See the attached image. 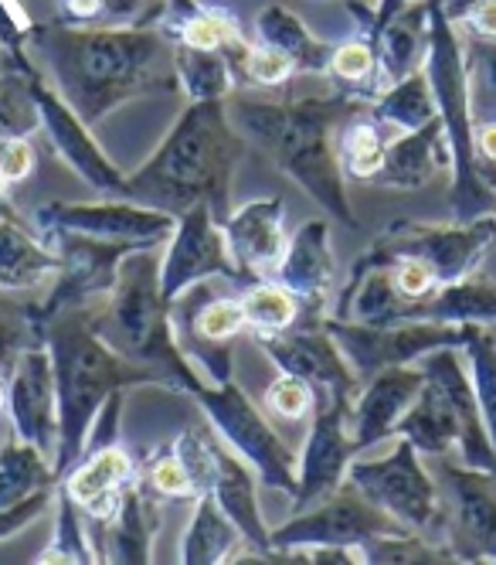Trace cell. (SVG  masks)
<instances>
[{
    "mask_svg": "<svg viewBox=\"0 0 496 565\" xmlns=\"http://www.w3.org/2000/svg\"><path fill=\"white\" fill-rule=\"evenodd\" d=\"M370 103L347 93L326 99H300V103H266V99H238L235 124L238 134L256 140L272 164L293 178L330 218L344 225L354 222V209L344 184V168L337 157V130L344 119L364 113Z\"/></svg>",
    "mask_w": 496,
    "mask_h": 565,
    "instance_id": "obj_2",
    "label": "cell"
},
{
    "mask_svg": "<svg viewBox=\"0 0 496 565\" xmlns=\"http://www.w3.org/2000/svg\"><path fill=\"white\" fill-rule=\"evenodd\" d=\"M208 279H228L241 282V273L231 259L228 238L222 222L215 218L212 205H194L184 215H177V228L168 242V256L160 263V287L171 303Z\"/></svg>",
    "mask_w": 496,
    "mask_h": 565,
    "instance_id": "obj_14",
    "label": "cell"
},
{
    "mask_svg": "<svg viewBox=\"0 0 496 565\" xmlns=\"http://www.w3.org/2000/svg\"><path fill=\"white\" fill-rule=\"evenodd\" d=\"M367 113L378 119L385 130L395 134H411L425 127L429 119L439 116V103L429 83V72H411L405 75L401 83L388 86L375 103L367 106Z\"/></svg>",
    "mask_w": 496,
    "mask_h": 565,
    "instance_id": "obj_31",
    "label": "cell"
},
{
    "mask_svg": "<svg viewBox=\"0 0 496 565\" xmlns=\"http://www.w3.org/2000/svg\"><path fill=\"white\" fill-rule=\"evenodd\" d=\"M252 552L238 532V524L222 511V504L212 494L194 498V514L181 539V562L187 565H218V562H245Z\"/></svg>",
    "mask_w": 496,
    "mask_h": 565,
    "instance_id": "obj_28",
    "label": "cell"
},
{
    "mask_svg": "<svg viewBox=\"0 0 496 565\" xmlns=\"http://www.w3.org/2000/svg\"><path fill=\"white\" fill-rule=\"evenodd\" d=\"M347 480L354 488L388 511L408 532H419L432 542L445 545V501L435 477L422 467L419 450L408 439L398 436V447L388 457L351 460Z\"/></svg>",
    "mask_w": 496,
    "mask_h": 565,
    "instance_id": "obj_9",
    "label": "cell"
},
{
    "mask_svg": "<svg viewBox=\"0 0 496 565\" xmlns=\"http://www.w3.org/2000/svg\"><path fill=\"white\" fill-rule=\"evenodd\" d=\"M160 494L147 483V477H130L116 491V504L103 518H86V532L96 552V562L140 565L153 558V539L160 532Z\"/></svg>",
    "mask_w": 496,
    "mask_h": 565,
    "instance_id": "obj_17",
    "label": "cell"
},
{
    "mask_svg": "<svg viewBox=\"0 0 496 565\" xmlns=\"http://www.w3.org/2000/svg\"><path fill=\"white\" fill-rule=\"evenodd\" d=\"M429 83L439 103V116L445 127V143L452 153V191L449 215L452 222H473L483 215H496V188H489L479 174L476 157V119L470 106V68L452 18L442 11L439 0L429 4Z\"/></svg>",
    "mask_w": 496,
    "mask_h": 565,
    "instance_id": "obj_5",
    "label": "cell"
},
{
    "mask_svg": "<svg viewBox=\"0 0 496 565\" xmlns=\"http://www.w3.org/2000/svg\"><path fill=\"white\" fill-rule=\"evenodd\" d=\"M31 86H34V99H37V113H41V130L48 134V147L93 191L122 198V191H127V178H122V171L99 150L86 119H82L68 103L52 96L48 89H41L37 83H31Z\"/></svg>",
    "mask_w": 496,
    "mask_h": 565,
    "instance_id": "obj_20",
    "label": "cell"
},
{
    "mask_svg": "<svg viewBox=\"0 0 496 565\" xmlns=\"http://www.w3.org/2000/svg\"><path fill=\"white\" fill-rule=\"evenodd\" d=\"M18 209L11 205V184L0 178V215H14Z\"/></svg>",
    "mask_w": 496,
    "mask_h": 565,
    "instance_id": "obj_51",
    "label": "cell"
},
{
    "mask_svg": "<svg viewBox=\"0 0 496 565\" xmlns=\"http://www.w3.org/2000/svg\"><path fill=\"white\" fill-rule=\"evenodd\" d=\"M147 483L153 488V494H160L163 501H194L197 491H194V480L187 473V467L181 463V457L171 450V454H160L147 463Z\"/></svg>",
    "mask_w": 496,
    "mask_h": 565,
    "instance_id": "obj_43",
    "label": "cell"
},
{
    "mask_svg": "<svg viewBox=\"0 0 496 565\" xmlns=\"http://www.w3.org/2000/svg\"><path fill=\"white\" fill-rule=\"evenodd\" d=\"M34 344H45V331L31 317V303H21L8 290H0V379H8L18 358Z\"/></svg>",
    "mask_w": 496,
    "mask_h": 565,
    "instance_id": "obj_38",
    "label": "cell"
},
{
    "mask_svg": "<svg viewBox=\"0 0 496 565\" xmlns=\"http://www.w3.org/2000/svg\"><path fill=\"white\" fill-rule=\"evenodd\" d=\"M445 545L460 562H496V473L439 463Z\"/></svg>",
    "mask_w": 496,
    "mask_h": 565,
    "instance_id": "obj_15",
    "label": "cell"
},
{
    "mask_svg": "<svg viewBox=\"0 0 496 565\" xmlns=\"http://www.w3.org/2000/svg\"><path fill=\"white\" fill-rule=\"evenodd\" d=\"M245 157V140L231 127L225 99H194L171 127L147 164L127 178L122 198L184 215L194 205H212L215 218L231 215V178Z\"/></svg>",
    "mask_w": 496,
    "mask_h": 565,
    "instance_id": "obj_1",
    "label": "cell"
},
{
    "mask_svg": "<svg viewBox=\"0 0 496 565\" xmlns=\"http://www.w3.org/2000/svg\"><path fill=\"white\" fill-rule=\"evenodd\" d=\"M323 328L351 361L360 385L385 369L411 365L435 348H463L470 324H435V320H398V324H357V320L323 317Z\"/></svg>",
    "mask_w": 496,
    "mask_h": 565,
    "instance_id": "obj_11",
    "label": "cell"
},
{
    "mask_svg": "<svg viewBox=\"0 0 496 565\" xmlns=\"http://www.w3.org/2000/svg\"><path fill=\"white\" fill-rule=\"evenodd\" d=\"M58 83L65 103L96 124L119 103L147 89L174 86L171 75H160L157 52L147 42H119V38H93L72 52L58 55Z\"/></svg>",
    "mask_w": 496,
    "mask_h": 565,
    "instance_id": "obj_6",
    "label": "cell"
},
{
    "mask_svg": "<svg viewBox=\"0 0 496 565\" xmlns=\"http://www.w3.org/2000/svg\"><path fill=\"white\" fill-rule=\"evenodd\" d=\"M45 344L52 351L55 392H58V450H55V477L78 467L86 457L89 429L99 409L130 385H168L157 369L137 365L127 354L109 348L89 324L86 310H68L45 328Z\"/></svg>",
    "mask_w": 496,
    "mask_h": 565,
    "instance_id": "obj_3",
    "label": "cell"
},
{
    "mask_svg": "<svg viewBox=\"0 0 496 565\" xmlns=\"http://www.w3.org/2000/svg\"><path fill=\"white\" fill-rule=\"evenodd\" d=\"M52 501H55V488L37 491V494H31L28 501L14 504V508H8V511H0V542L11 539V535H18L21 529H28V524H31L34 518H41V514H45V511L52 508Z\"/></svg>",
    "mask_w": 496,
    "mask_h": 565,
    "instance_id": "obj_48",
    "label": "cell"
},
{
    "mask_svg": "<svg viewBox=\"0 0 496 565\" xmlns=\"http://www.w3.org/2000/svg\"><path fill=\"white\" fill-rule=\"evenodd\" d=\"M466 68H470V106L473 119H496V42L493 38H473L466 52Z\"/></svg>",
    "mask_w": 496,
    "mask_h": 565,
    "instance_id": "obj_40",
    "label": "cell"
},
{
    "mask_svg": "<svg viewBox=\"0 0 496 565\" xmlns=\"http://www.w3.org/2000/svg\"><path fill=\"white\" fill-rule=\"evenodd\" d=\"M218 433V429H215ZM208 494L222 504V511L238 524V532L248 542L245 562H262L272 552V529L262 521L259 511V494H256V477L252 467H248L228 443L218 436V463H215V480Z\"/></svg>",
    "mask_w": 496,
    "mask_h": 565,
    "instance_id": "obj_24",
    "label": "cell"
},
{
    "mask_svg": "<svg viewBox=\"0 0 496 565\" xmlns=\"http://www.w3.org/2000/svg\"><path fill=\"white\" fill-rule=\"evenodd\" d=\"M191 398L208 416V423L218 429V436L228 447L256 470V477L272 491H282L296 498L300 491V457L289 443L276 433V426L266 419V413L248 398L231 379L228 382H208L197 385Z\"/></svg>",
    "mask_w": 496,
    "mask_h": 565,
    "instance_id": "obj_7",
    "label": "cell"
},
{
    "mask_svg": "<svg viewBox=\"0 0 496 565\" xmlns=\"http://www.w3.org/2000/svg\"><path fill=\"white\" fill-rule=\"evenodd\" d=\"M103 4H106V0H68V11L75 18H93V14L103 11Z\"/></svg>",
    "mask_w": 496,
    "mask_h": 565,
    "instance_id": "obj_50",
    "label": "cell"
},
{
    "mask_svg": "<svg viewBox=\"0 0 496 565\" xmlns=\"http://www.w3.org/2000/svg\"><path fill=\"white\" fill-rule=\"evenodd\" d=\"M463 21L473 28V34H479V38H496V0H476V4L466 11Z\"/></svg>",
    "mask_w": 496,
    "mask_h": 565,
    "instance_id": "obj_49",
    "label": "cell"
},
{
    "mask_svg": "<svg viewBox=\"0 0 496 565\" xmlns=\"http://www.w3.org/2000/svg\"><path fill=\"white\" fill-rule=\"evenodd\" d=\"M266 402H269V409H272L279 419H293V423H300V419L313 416V409H316V392H313V385L303 382L300 375H285V372H282L279 382L269 388Z\"/></svg>",
    "mask_w": 496,
    "mask_h": 565,
    "instance_id": "obj_44",
    "label": "cell"
},
{
    "mask_svg": "<svg viewBox=\"0 0 496 565\" xmlns=\"http://www.w3.org/2000/svg\"><path fill=\"white\" fill-rule=\"evenodd\" d=\"M34 130H41L34 86L18 83V78H0V140L28 137Z\"/></svg>",
    "mask_w": 496,
    "mask_h": 565,
    "instance_id": "obj_41",
    "label": "cell"
},
{
    "mask_svg": "<svg viewBox=\"0 0 496 565\" xmlns=\"http://www.w3.org/2000/svg\"><path fill=\"white\" fill-rule=\"evenodd\" d=\"M89 324L119 354H127L137 365L157 369L168 388L191 395L197 385H204L191 358L177 344L171 300L163 297L160 259L153 249H137L122 259L112 294L89 307Z\"/></svg>",
    "mask_w": 496,
    "mask_h": 565,
    "instance_id": "obj_4",
    "label": "cell"
},
{
    "mask_svg": "<svg viewBox=\"0 0 496 565\" xmlns=\"http://www.w3.org/2000/svg\"><path fill=\"white\" fill-rule=\"evenodd\" d=\"M8 416L18 439L55 460L58 450V392L48 344L28 348L8 375Z\"/></svg>",
    "mask_w": 496,
    "mask_h": 565,
    "instance_id": "obj_19",
    "label": "cell"
},
{
    "mask_svg": "<svg viewBox=\"0 0 496 565\" xmlns=\"http://www.w3.org/2000/svg\"><path fill=\"white\" fill-rule=\"evenodd\" d=\"M385 153H388V130L367 109L344 119L337 130V157L347 178L370 181L381 171Z\"/></svg>",
    "mask_w": 496,
    "mask_h": 565,
    "instance_id": "obj_33",
    "label": "cell"
},
{
    "mask_svg": "<svg viewBox=\"0 0 496 565\" xmlns=\"http://www.w3.org/2000/svg\"><path fill=\"white\" fill-rule=\"evenodd\" d=\"M395 436L408 439L419 454L442 457L449 447H460L463 423L456 413V402L449 398V392L425 375L422 392L408 406L401 423L395 426Z\"/></svg>",
    "mask_w": 496,
    "mask_h": 565,
    "instance_id": "obj_27",
    "label": "cell"
},
{
    "mask_svg": "<svg viewBox=\"0 0 496 565\" xmlns=\"http://www.w3.org/2000/svg\"><path fill=\"white\" fill-rule=\"evenodd\" d=\"M442 168H452V153L445 143L442 116H435L425 127L411 130V134H398L395 140H388L385 164L375 178H370V184H378L385 191H419Z\"/></svg>",
    "mask_w": 496,
    "mask_h": 565,
    "instance_id": "obj_25",
    "label": "cell"
},
{
    "mask_svg": "<svg viewBox=\"0 0 496 565\" xmlns=\"http://www.w3.org/2000/svg\"><path fill=\"white\" fill-rule=\"evenodd\" d=\"M58 266L62 259L45 246V238L24 228V218L18 212L0 215V290H41L55 279Z\"/></svg>",
    "mask_w": 496,
    "mask_h": 565,
    "instance_id": "obj_26",
    "label": "cell"
},
{
    "mask_svg": "<svg viewBox=\"0 0 496 565\" xmlns=\"http://www.w3.org/2000/svg\"><path fill=\"white\" fill-rule=\"evenodd\" d=\"M405 320H435V324H493L496 320V282L483 276H466L445 282L432 297L416 300Z\"/></svg>",
    "mask_w": 496,
    "mask_h": 565,
    "instance_id": "obj_29",
    "label": "cell"
},
{
    "mask_svg": "<svg viewBox=\"0 0 496 565\" xmlns=\"http://www.w3.org/2000/svg\"><path fill=\"white\" fill-rule=\"evenodd\" d=\"M276 282L300 300V320L326 317L337 282V259L330 249V222L313 218L289 235V246L276 266Z\"/></svg>",
    "mask_w": 496,
    "mask_h": 565,
    "instance_id": "obj_21",
    "label": "cell"
},
{
    "mask_svg": "<svg viewBox=\"0 0 496 565\" xmlns=\"http://www.w3.org/2000/svg\"><path fill=\"white\" fill-rule=\"evenodd\" d=\"M381 49H378V89L385 93L388 86L401 83L405 75L419 72L422 52L425 49V31H422V11H411L391 28H381Z\"/></svg>",
    "mask_w": 496,
    "mask_h": 565,
    "instance_id": "obj_34",
    "label": "cell"
},
{
    "mask_svg": "<svg viewBox=\"0 0 496 565\" xmlns=\"http://www.w3.org/2000/svg\"><path fill=\"white\" fill-rule=\"evenodd\" d=\"M48 488H58L48 454H41L24 439H11L0 447V511H8Z\"/></svg>",
    "mask_w": 496,
    "mask_h": 565,
    "instance_id": "obj_32",
    "label": "cell"
},
{
    "mask_svg": "<svg viewBox=\"0 0 496 565\" xmlns=\"http://www.w3.org/2000/svg\"><path fill=\"white\" fill-rule=\"evenodd\" d=\"M360 562H378V565H442V562H460L456 552L442 542H432L419 532H391L378 535L360 545Z\"/></svg>",
    "mask_w": 496,
    "mask_h": 565,
    "instance_id": "obj_37",
    "label": "cell"
},
{
    "mask_svg": "<svg viewBox=\"0 0 496 565\" xmlns=\"http://www.w3.org/2000/svg\"><path fill=\"white\" fill-rule=\"evenodd\" d=\"M466 354H470V365H473V385L479 395V409L486 419V433L493 443V454H496V341L486 331V324H470L466 334Z\"/></svg>",
    "mask_w": 496,
    "mask_h": 565,
    "instance_id": "obj_39",
    "label": "cell"
},
{
    "mask_svg": "<svg viewBox=\"0 0 496 565\" xmlns=\"http://www.w3.org/2000/svg\"><path fill=\"white\" fill-rule=\"evenodd\" d=\"M241 307H245V324L252 328L256 338L279 334L300 324V300L282 282L252 279L241 290Z\"/></svg>",
    "mask_w": 496,
    "mask_h": 565,
    "instance_id": "obj_35",
    "label": "cell"
},
{
    "mask_svg": "<svg viewBox=\"0 0 496 565\" xmlns=\"http://www.w3.org/2000/svg\"><path fill=\"white\" fill-rule=\"evenodd\" d=\"M408 532L388 511L367 501L351 480L330 498L293 511L282 529H272V552H296V548H360L364 542Z\"/></svg>",
    "mask_w": 496,
    "mask_h": 565,
    "instance_id": "obj_12",
    "label": "cell"
},
{
    "mask_svg": "<svg viewBox=\"0 0 496 565\" xmlns=\"http://www.w3.org/2000/svg\"><path fill=\"white\" fill-rule=\"evenodd\" d=\"M425 385V372L416 365H395L367 379L351 406V439L357 454H364L375 443L395 436V426L416 402Z\"/></svg>",
    "mask_w": 496,
    "mask_h": 565,
    "instance_id": "obj_23",
    "label": "cell"
},
{
    "mask_svg": "<svg viewBox=\"0 0 496 565\" xmlns=\"http://www.w3.org/2000/svg\"><path fill=\"white\" fill-rule=\"evenodd\" d=\"M55 532H52V542H48V552H41L37 562L41 565H86V562H96V552H93V542H89V532H86V514H82V508L68 498V491L55 488Z\"/></svg>",
    "mask_w": 496,
    "mask_h": 565,
    "instance_id": "obj_36",
    "label": "cell"
},
{
    "mask_svg": "<svg viewBox=\"0 0 496 565\" xmlns=\"http://www.w3.org/2000/svg\"><path fill=\"white\" fill-rule=\"evenodd\" d=\"M181 38L187 49H201V52H218L225 42H231V28L215 18V14H194L184 21Z\"/></svg>",
    "mask_w": 496,
    "mask_h": 565,
    "instance_id": "obj_46",
    "label": "cell"
},
{
    "mask_svg": "<svg viewBox=\"0 0 496 565\" xmlns=\"http://www.w3.org/2000/svg\"><path fill=\"white\" fill-rule=\"evenodd\" d=\"M222 228H225L231 259L241 276L269 279V273H276L289 246L282 198H259V201H248L241 209H231Z\"/></svg>",
    "mask_w": 496,
    "mask_h": 565,
    "instance_id": "obj_22",
    "label": "cell"
},
{
    "mask_svg": "<svg viewBox=\"0 0 496 565\" xmlns=\"http://www.w3.org/2000/svg\"><path fill=\"white\" fill-rule=\"evenodd\" d=\"M34 228H65L82 232L96 238H116V242H133L140 249H160L168 246L177 215L160 212L140 201H96V205H72V201H48L31 212Z\"/></svg>",
    "mask_w": 496,
    "mask_h": 565,
    "instance_id": "obj_16",
    "label": "cell"
},
{
    "mask_svg": "<svg viewBox=\"0 0 496 565\" xmlns=\"http://www.w3.org/2000/svg\"><path fill=\"white\" fill-rule=\"evenodd\" d=\"M259 348L272 358V365L285 375H300L313 385L316 406L320 402H354L360 392V379L354 375L351 361L330 338L320 320H300L296 328L256 338Z\"/></svg>",
    "mask_w": 496,
    "mask_h": 565,
    "instance_id": "obj_13",
    "label": "cell"
},
{
    "mask_svg": "<svg viewBox=\"0 0 496 565\" xmlns=\"http://www.w3.org/2000/svg\"><path fill=\"white\" fill-rule=\"evenodd\" d=\"M181 68H184V89L191 93V99H225L231 93L228 68L222 58H215V52L187 49Z\"/></svg>",
    "mask_w": 496,
    "mask_h": 565,
    "instance_id": "obj_42",
    "label": "cell"
},
{
    "mask_svg": "<svg viewBox=\"0 0 496 565\" xmlns=\"http://www.w3.org/2000/svg\"><path fill=\"white\" fill-rule=\"evenodd\" d=\"M34 164H37V157H34L31 140H24V137L0 140V178H4L11 188L28 181L34 174Z\"/></svg>",
    "mask_w": 496,
    "mask_h": 565,
    "instance_id": "obj_47",
    "label": "cell"
},
{
    "mask_svg": "<svg viewBox=\"0 0 496 565\" xmlns=\"http://www.w3.org/2000/svg\"><path fill=\"white\" fill-rule=\"evenodd\" d=\"M351 406L354 402H320L310 416V433L300 454V491L293 508L303 511L344 488L357 447L351 439Z\"/></svg>",
    "mask_w": 496,
    "mask_h": 565,
    "instance_id": "obj_18",
    "label": "cell"
},
{
    "mask_svg": "<svg viewBox=\"0 0 496 565\" xmlns=\"http://www.w3.org/2000/svg\"><path fill=\"white\" fill-rule=\"evenodd\" d=\"M398 8H401V0H385V8H381V28L391 21V14H395Z\"/></svg>",
    "mask_w": 496,
    "mask_h": 565,
    "instance_id": "obj_52",
    "label": "cell"
},
{
    "mask_svg": "<svg viewBox=\"0 0 496 565\" xmlns=\"http://www.w3.org/2000/svg\"><path fill=\"white\" fill-rule=\"evenodd\" d=\"M8 406V379H0V413Z\"/></svg>",
    "mask_w": 496,
    "mask_h": 565,
    "instance_id": "obj_53",
    "label": "cell"
},
{
    "mask_svg": "<svg viewBox=\"0 0 496 565\" xmlns=\"http://www.w3.org/2000/svg\"><path fill=\"white\" fill-rule=\"evenodd\" d=\"M489 246H496V215L452 222V225H422V222L398 218L370 242L351 273H364L398 256H411L432 266V273L445 287V282H460L473 276L479 259L489 253Z\"/></svg>",
    "mask_w": 496,
    "mask_h": 565,
    "instance_id": "obj_8",
    "label": "cell"
},
{
    "mask_svg": "<svg viewBox=\"0 0 496 565\" xmlns=\"http://www.w3.org/2000/svg\"><path fill=\"white\" fill-rule=\"evenodd\" d=\"M241 65H245L248 83H259V86H279V83H285V78L296 72V62L289 58L282 49H276V45L252 49V52L245 55Z\"/></svg>",
    "mask_w": 496,
    "mask_h": 565,
    "instance_id": "obj_45",
    "label": "cell"
},
{
    "mask_svg": "<svg viewBox=\"0 0 496 565\" xmlns=\"http://www.w3.org/2000/svg\"><path fill=\"white\" fill-rule=\"evenodd\" d=\"M37 232L45 238V246L62 259L55 279L48 282V294L37 303H31V317L37 320L41 331L68 310H86L106 300L116 287L122 259L140 249L133 242L96 238L65 228H37Z\"/></svg>",
    "mask_w": 496,
    "mask_h": 565,
    "instance_id": "obj_10",
    "label": "cell"
},
{
    "mask_svg": "<svg viewBox=\"0 0 496 565\" xmlns=\"http://www.w3.org/2000/svg\"><path fill=\"white\" fill-rule=\"evenodd\" d=\"M137 473L133 457L119 447V443H109V447H99L93 454H86L78 460V467H72L62 477V488L68 491V498L86 511L99 501H106L109 494H116L122 483Z\"/></svg>",
    "mask_w": 496,
    "mask_h": 565,
    "instance_id": "obj_30",
    "label": "cell"
}]
</instances>
